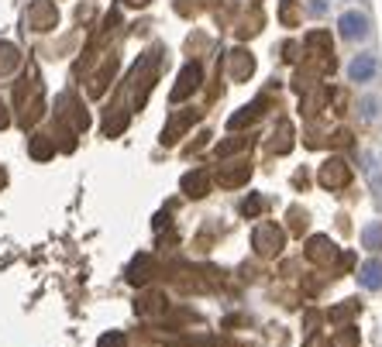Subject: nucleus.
<instances>
[{
    "label": "nucleus",
    "instance_id": "423d86ee",
    "mask_svg": "<svg viewBox=\"0 0 382 347\" xmlns=\"http://www.w3.org/2000/svg\"><path fill=\"white\" fill-rule=\"evenodd\" d=\"M365 244H369V248H379V244H382V227H379V224L365 227Z\"/></svg>",
    "mask_w": 382,
    "mask_h": 347
},
{
    "label": "nucleus",
    "instance_id": "f257e3e1",
    "mask_svg": "<svg viewBox=\"0 0 382 347\" xmlns=\"http://www.w3.org/2000/svg\"><path fill=\"white\" fill-rule=\"evenodd\" d=\"M338 28H341V35H345V38L358 42V38H365V35H369V17H365L362 10H345V14H341V21H338Z\"/></svg>",
    "mask_w": 382,
    "mask_h": 347
},
{
    "label": "nucleus",
    "instance_id": "f03ea898",
    "mask_svg": "<svg viewBox=\"0 0 382 347\" xmlns=\"http://www.w3.org/2000/svg\"><path fill=\"white\" fill-rule=\"evenodd\" d=\"M376 69H379V62H376L372 55H355V59L348 62V76H351L355 83L372 80V76H376Z\"/></svg>",
    "mask_w": 382,
    "mask_h": 347
},
{
    "label": "nucleus",
    "instance_id": "7ed1b4c3",
    "mask_svg": "<svg viewBox=\"0 0 382 347\" xmlns=\"http://www.w3.org/2000/svg\"><path fill=\"white\" fill-rule=\"evenodd\" d=\"M358 282L365 285V289H382V261L372 258L362 265V272H358Z\"/></svg>",
    "mask_w": 382,
    "mask_h": 347
},
{
    "label": "nucleus",
    "instance_id": "20e7f679",
    "mask_svg": "<svg viewBox=\"0 0 382 347\" xmlns=\"http://www.w3.org/2000/svg\"><path fill=\"white\" fill-rule=\"evenodd\" d=\"M365 172H369V179H372V186L382 193V162H379V155H365Z\"/></svg>",
    "mask_w": 382,
    "mask_h": 347
},
{
    "label": "nucleus",
    "instance_id": "39448f33",
    "mask_svg": "<svg viewBox=\"0 0 382 347\" xmlns=\"http://www.w3.org/2000/svg\"><path fill=\"white\" fill-rule=\"evenodd\" d=\"M362 117H365V121H376V117H379V100H376V96H365V100H362Z\"/></svg>",
    "mask_w": 382,
    "mask_h": 347
}]
</instances>
